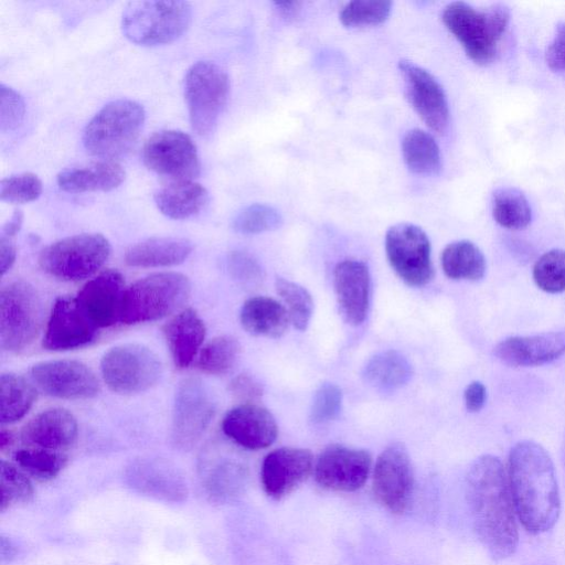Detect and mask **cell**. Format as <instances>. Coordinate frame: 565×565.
I'll return each mask as SVG.
<instances>
[{"label": "cell", "mask_w": 565, "mask_h": 565, "mask_svg": "<svg viewBox=\"0 0 565 565\" xmlns=\"http://www.w3.org/2000/svg\"><path fill=\"white\" fill-rule=\"evenodd\" d=\"M445 275L454 280H479L486 274L487 263L480 248L470 241H456L441 253Z\"/></svg>", "instance_id": "33"}, {"label": "cell", "mask_w": 565, "mask_h": 565, "mask_svg": "<svg viewBox=\"0 0 565 565\" xmlns=\"http://www.w3.org/2000/svg\"><path fill=\"white\" fill-rule=\"evenodd\" d=\"M230 392L243 403H256L264 395V385L252 374L242 373L230 383Z\"/></svg>", "instance_id": "48"}, {"label": "cell", "mask_w": 565, "mask_h": 565, "mask_svg": "<svg viewBox=\"0 0 565 565\" xmlns=\"http://www.w3.org/2000/svg\"><path fill=\"white\" fill-rule=\"evenodd\" d=\"M385 252L393 270L408 286L423 287L433 280L431 246L420 227L409 223L390 227L385 235Z\"/></svg>", "instance_id": "12"}, {"label": "cell", "mask_w": 565, "mask_h": 565, "mask_svg": "<svg viewBox=\"0 0 565 565\" xmlns=\"http://www.w3.org/2000/svg\"><path fill=\"white\" fill-rule=\"evenodd\" d=\"M371 469L372 456L367 450L332 444L315 461L313 477L323 490L350 493L365 484Z\"/></svg>", "instance_id": "15"}, {"label": "cell", "mask_w": 565, "mask_h": 565, "mask_svg": "<svg viewBox=\"0 0 565 565\" xmlns=\"http://www.w3.org/2000/svg\"><path fill=\"white\" fill-rule=\"evenodd\" d=\"M13 435L10 430L2 428L0 431V449L4 451L10 448L13 444Z\"/></svg>", "instance_id": "53"}, {"label": "cell", "mask_w": 565, "mask_h": 565, "mask_svg": "<svg viewBox=\"0 0 565 565\" xmlns=\"http://www.w3.org/2000/svg\"><path fill=\"white\" fill-rule=\"evenodd\" d=\"M466 500L473 531L495 561L514 554L519 544L515 512L507 469L492 455L478 457L466 476Z\"/></svg>", "instance_id": "1"}, {"label": "cell", "mask_w": 565, "mask_h": 565, "mask_svg": "<svg viewBox=\"0 0 565 565\" xmlns=\"http://www.w3.org/2000/svg\"><path fill=\"white\" fill-rule=\"evenodd\" d=\"M145 120L146 111L138 102L126 98L113 100L86 125L84 148L92 156L114 160L134 147Z\"/></svg>", "instance_id": "4"}, {"label": "cell", "mask_w": 565, "mask_h": 565, "mask_svg": "<svg viewBox=\"0 0 565 565\" xmlns=\"http://www.w3.org/2000/svg\"><path fill=\"white\" fill-rule=\"evenodd\" d=\"M562 463H563L564 471H565V441L562 447Z\"/></svg>", "instance_id": "55"}, {"label": "cell", "mask_w": 565, "mask_h": 565, "mask_svg": "<svg viewBox=\"0 0 565 565\" xmlns=\"http://www.w3.org/2000/svg\"><path fill=\"white\" fill-rule=\"evenodd\" d=\"M126 178L124 167L115 160H99L71 167L57 174L61 190L68 193L107 192L117 189Z\"/></svg>", "instance_id": "28"}, {"label": "cell", "mask_w": 565, "mask_h": 565, "mask_svg": "<svg viewBox=\"0 0 565 565\" xmlns=\"http://www.w3.org/2000/svg\"><path fill=\"white\" fill-rule=\"evenodd\" d=\"M207 201V190L193 180L171 181L154 194L158 210L173 220H185L199 214Z\"/></svg>", "instance_id": "31"}, {"label": "cell", "mask_w": 565, "mask_h": 565, "mask_svg": "<svg viewBox=\"0 0 565 565\" xmlns=\"http://www.w3.org/2000/svg\"><path fill=\"white\" fill-rule=\"evenodd\" d=\"M508 480L518 520L531 534L550 531L561 513L555 468L539 444L522 440L509 455Z\"/></svg>", "instance_id": "2"}, {"label": "cell", "mask_w": 565, "mask_h": 565, "mask_svg": "<svg viewBox=\"0 0 565 565\" xmlns=\"http://www.w3.org/2000/svg\"><path fill=\"white\" fill-rule=\"evenodd\" d=\"M23 223V213L21 210H14L10 220L2 226L1 235L13 238L21 230Z\"/></svg>", "instance_id": "52"}, {"label": "cell", "mask_w": 565, "mask_h": 565, "mask_svg": "<svg viewBox=\"0 0 565 565\" xmlns=\"http://www.w3.org/2000/svg\"><path fill=\"white\" fill-rule=\"evenodd\" d=\"M231 276L246 286H256L264 279V270L257 259L243 250H234L227 256Z\"/></svg>", "instance_id": "47"}, {"label": "cell", "mask_w": 565, "mask_h": 565, "mask_svg": "<svg viewBox=\"0 0 565 565\" xmlns=\"http://www.w3.org/2000/svg\"><path fill=\"white\" fill-rule=\"evenodd\" d=\"M0 510L28 503L34 494L33 484L26 473L17 465L1 460L0 466Z\"/></svg>", "instance_id": "40"}, {"label": "cell", "mask_w": 565, "mask_h": 565, "mask_svg": "<svg viewBox=\"0 0 565 565\" xmlns=\"http://www.w3.org/2000/svg\"><path fill=\"white\" fill-rule=\"evenodd\" d=\"M25 116V103L22 96L1 83L0 85V130L2 132L15 130Z\"/></svg>", "instance_id": "46"}, {"label": "cell", "mask_w": 565, "mask_h": 565, "mask_svg": "<svg viewBox=\"0 0 565 565\" xmlns=\"http://www.w3.org/2000/svg\"><path fill=\"white\" fill-rule=\"evenodd\" d=\"M110 255L108 239L98 233H84L56 241L39 255L40 267L63 281H78L93 276Z\"/></svg>", "instance_id": "7"}, {"label": "cell", "mask_w": 565, "mask_h": 565, "mask_svg": "<svg viewBox=\"0 0 565 565\" xmlns=\"http://www.w3.org/2000/svg\"><path fill=\"white\" fill-rule=\"evenodd\" d=\"M192 249V243L185 238L151 237L129 246L124 259L132 267H169L183 263Z\"/></svg>", "instance_id": "29"}, {"label": "cell", "mask_w": 565, "mask_h": 565, "mask_svg": "<svg viewBox=\"0 0 565 565\" xmlns=\"http://www.w3.org/2000/svg\"><path fill=\"white\" fill-rule=\"evenodd\" d=\"M216 412L207 385L199 377L183 379L175 390L171 438L181 450L191 449L204 435Z\"/></svg>", "instance_id": "11"}, {"label": "cell", "mask_w": 565, "mask_h": 565, "mask_svg": "<svg viewBox=\"0 0 565 565\" xmlns=\"http://www.w3.org/2000/svg\"><path fill=\"white\" fill-rule=\"evenodd\" d=\"M42 190V181L36 174L23 172L1 180L0 198L8 203L23 204L35 201Z\"/></svg>", "instance_id": "44"}, {"label": "cell", "mask_w": 565, "mask_h": 565, "mask_svg": "<svg viewBox=\"0 0 565 565\" xmlns=\"http://www.w3.org/2000/svg\"><path fill=\"white\" fill-rule=\"evenodd\" d=\"M43 307L38 291L24 280H15L0 294V343L10 352H21L38 338Z\"/></svg>", "instance_id": "9"}, {"label": "cell", "mask_w": 565, "mask_h": 565, "mask_svg": "<svg viewBox=\"0 0 565 565\" xmlns=\"http://www.w3.org/2000/svg\"><path fill=\"white\" fill-rule=\"evenodd\" d=\"M280 213L270 205L254 203L239 210L232 220V228L241 234H258L278 228Z\"/></svg>", "instance_id": "41"}, {"label": "cell", "mask_w": 565, "mask_h": 565, "mask_svg": "<svg viewBox=\"0 0 565 565\" xmlns=\"http://www.w3.org/2000/svg\"><path fill=\"white\" fill-rule=\"evenodd\" d=\"M145 166L172 181L193 180L200 173V159L192 138L181 130H160L142 148Z\"/></svg>", "instance_id": "14"}, {"label": "cell", "mask_w": 565, "mask_h": 565, "mask_svg": "<svg viewBox=\"0 0 565 565\" xmlns=\"http://www.w3.org/2000/svg\"><path fill=\"white\" fill-rule=\"evenodd\" d=\"M192 7L186 1H131L121 17L124 35L142 46H157L178 40L189 29Z\"/></svg>", "instance_id": "5"}, {"label": "cell", "mask_w": 565, "mask_h": 565, "mask_svg": "<svg viewBox=\"0 0 565 565\" xmlns=\"http://www.w3.org/2000/svg\"><path fill=\"white\" fill-rule=\"evenodd\" d=\"M494 221L509 230H522L532 220V210L525 195L514 188H500L493 193Z\"/></svg>", "instance_id": "36"}, {"label": "cell", "mask_w": 565, "mask_h": 565, "mask_svg": "<svg viewBox=\"0 0 565 565\" xmlns=\"http://www.w3.org/2000/svg\"><path fill=\"white\" fill-rule=\"evenodd\" d=\"M315 458L306 448L280 447L266 455L260 468L264 492L281 500L301 486L313 473Z\"/></svg>", "instance_id": "18"}, {"label": "cell", "mask_w": 565, "mask_h": 565, "mask_svg": "<svg viewBox=\"0 0 565 565\" xmlns=\"http://www.w3.org/2000/svg\"><path fill=\"white\" fill-rule=\"evenodd\" d=\"M230 78L216 63L199 61L186 72L184 98L192 129L201 137L211 136L227 103Z\"/></svg>", "instance_id": "8"}, {"label": "cell", "mask_w": 565, "mask_h": 565, "mask_svg": "<svg viewBox=\"0 0 565 565\" xmlns=\"http://www.w3.org/2000/svg\"><path fill=\"white\" fill-rule=\"evenodd\" d=\"M191 284L175 271L156 273L126 289L120 322L139 324L162 319L180 309L189 299Z\"/></svg>", "instance_id": "6"}, {"label": "cell", "mask_w": 565, "mask_h": 565, "mask_svg": "<svg viewBox=\"0 0 565 565\" xmlns=\"http://www.w3.org/2000/svg\"><path fill=\"white\" fill-rule=\"evenodd\" d=\"M441 20L469 58L486 65L498 54L510 12L508 7L500 3L478 9L467 2L455 1L445 7Z\"/></svg>", "instance_id": "3"}, {"label": "cell", "mask_w": 565, "mask_h": 565, "mask_svg": "<svg viewBox=\"0 0 565 565\" xmlns=\"http://www.w3.org/2000/svg\"><path fill=\"white\" fill-rule=\"evenodd\" d=\"M276 7L279 8L280 11L284 13H290L294 12L295 9L298 7V2L295 1H285V2H275Z\"/></svg>", "instance_id": "54"}, {"label": "cell", "mask_w": 565, "mask_h": 565, "mask_svg": "<svg viewBox=\"0 0 565 565\" xmlns=\"http://www.w3.org/2000/svg\"><path fill=\"white\" fill-rule=\"evenodd\" d=\"M222 430L239 447L259 450L274 444L278 425L267 408L256 403H242L225 414Z\"/></svg>", "instance_id": "22"}, {"label": "cell", "mask_w": 565, "mask_h": 565, "mask_svg": "<svg viewBox=\"0 0 565 565\" xmlns=\"http://www.w3.org/2000/svg\"><path fill=\"white\" fill-rule=\"evenodd\" d=\"M241 353L237 339L232 335H218L209 341L201 350L198 366L211 375H224L236 364Z\"/></svg>", "instance_id": "38"}, {"label": "cell", "mask_w": 565, "mask_h": 565, "mask_svg": "<svg viewBox=\"0 0 565 565\" xmlns=\"http://www.w3.org/2000/svg\"><path fill=\"white\" fill-rule=\"evenodd\" d=\"M463 399L466 408L469 412H479L484 406L487 401L486 386L479 381L469 383L465 390Z\"/></svg>", "instance_id": "50"}, {"label": "cell", "mask_w": 565, "mask_h": 565, "mask_svg": "<svg viewBox=\"0 0 565 565\" xmlns=\"http://www.w3.org/2000/svg\"><path fill=\"white\" fill-rule=\"evenodd\" d=\"M239 321L249 334L266 338L284 335L291 323L285 306L266 296L247 299L241 308Z\"/></svg>", "instance_id": "30"}, {"label": "cell", "mask_w": 565, "mask_h": 565, "mask_svg": "<svg viewBox=\"0 0 565 565\" xmlns=\"http://www.w3.org/2000/svg\"><path fill=\"white\" fill-rule=\"evenodd\" d=\"M200 479L206 494L217 502L239 498L249 480L248 468L242 461L220 456L215 449H205L199 465Z\"/></svg>", "instance_id": "24"}, {"label": "cell", "mask_w": 565, "mask_h": 565, "mask_svg": "<svg viewBox=\"0 0 565 565\" xmlns=\"http://www.w3.org/2000/svg\"><path fill=\"white\" fill-rule=\"evenodd\" d=\"M77 433L74 415L67 409L54 407L31 418L21 430V440L29 447L64 451L74 445Z\"/></svg>", "instance_id": "25"}, {"label": "cell", "mask_w": 565, "mask_h": 565, "mask_svg": "<svg viewBox=\"0 0 565 565\" xmlns=\"http://www.w3.org/2000/svg\"><path fill=\"white\" fill-rule=\"evenodd\" d=\"M402 153L408 169L420 175H433L441 169V156L434 137L422 130L411 129L402 139Z\"/></svg>", "instance_id": "34"}, {"label": "cell", "mask_w": 565, "mask_h": 565, "mask_svg": "<svg viewBox=\"0 0 565 565\" xmlns=\"http://www.w3.org/2000/svg\"><path fill=\"white\" fill-rule=\"evenodd\" d=\"M126 289L121 274L108 269L89 279L75 298L87 318L103 329L120 322Z\"/></svg>", "instance_id": "21"}, {"label": "cell", "mask_w": 565, "mask_h": 565, "mask_svg": "<svg viewBox=\"0 0 565 565\" xmlns=\"http://www.w3.org/2000/svg\"><path fill=\"white\" fill-rule=\"evenodd\" d=\"M98 328L81 309L75 297L55 300L43 338V348L50 351H66L90 344Z\"/></svg>", "instance_id": "20"}, {"label": "cell", "mask_w": 565, "mask_h": 565, "mask_svg": "<svg viewBox=\"0 0 565 565\" xmlns=\"http://www.w3.org/2000/svg\"><path fill=\"white\" fill-rule=\"evenodd\" d=\"M533 279L545 292L565 291V250L551 249L544 253L534 264Z\"/></svg>", "instance_id": "42"}, {"label": "cell", "mask_w": 565, "mask_h": 565, "mask_svg": "<svg viewBox=\"0 0 565 565\" xmlns=\"http://www.w3.org/2000/svg\"><path fill=\"white\" fill-rule=\"evenodd\" d=\"M100 371L110 391L130 395L152 387L161 376L162 365L149 348L127 343L116 345L103 355Z\"/></svg>", "instance_id": "10"}, {"label": "cell", "mask_w": 565, "mask_h": 565, "mask_svg": "<svg viewBox=\"0 0 565 565\" xmlns=\"http://www.w3.org/2000/svg\"><path fill=\"white\" fill-rule=\"evenodd\" d=\"M1 386V424H12L21 419L32 407L36 392L26 380L13 373H3Z\"/></svg>", "instance_id": "35"}, {"label": "cell", "mask_w": 565, "mask_h": 565, "mask_svg": "<svg viewBox=\"0 0 565 565\" xmlns=\"http://www.w3.org/2000/svg\"><path fill=\"white\" fill-rule=\"evenodd\" d=\"M333 286L339 311L344 321L360 326L365 320L371 299V275L367 265L344 259L333 270Z\"/></svg>", "instance_id": "23"}, {"label": "cell", "mask_w": 565, "mask_h": 565, "mask_svg": "<svg viewBox=\"0 0 565 565\" xmlns=\"http://www.w3.org/2000/svg\"><path fill=\"white\" fill-rule=\"evenodd\" d=\"M391 10V1L356 0L343 7L340 20L347 26L374 25L384 22Z\"/></svg>", "instance_id": "43"}, {"label": "cell", "mask_w": 565, "mask_h": 565, "mask_svg": "<svg viewBox=\"0 0 565 565\" xmlns=\"http://www.w3.org/2000/svg\"><path fill=\"white\" fill-rule=\"evenodd\" d=\"M203 320L192 308L174 315L162 327V333L178 369L188 367L198 354L204 338Z\"/></svg>", "instance_id": "27"}, {"label": "cell", "mask_w": 565, "mask_h": 565, "mask_svg": "<svg viewBox=\"0 0 565 565\" xmlns=\"http://www.w3.org/2000/svg\"><path fill=\"white\" fill-rule=\"evenodd\" d=\"M341 407V388L334 383L323 382L313 394L309 419L312 424H326L339 415Z\"/></svg>", "instance_id": "45"}, {"label": "cell", "mask_w": 565, "mask_h": 565, "mask_svg": "<svg viewBox=\"0 0 565 565\" xmlns=\"http://www.w3.org/2000/svg\"><path fill=\"white\" fill-rule=\"evenodd\" d=\"M275 288L294 327L300 331L306 330L313 312V300L310 292L303 286L282 277L276 278Z\"/></svg>", "instance_id": "39"}, {"label": "cell", "mask_w": 565, "mask_h": 565, "mask_svg": "<svg viewBox=\"0 0 565 565\" xmlns=\"http://www.w3.org/2000/svg\"><path fill=\"white\" fill-rule=\"evenodd\" d=\"M545 61L552 71H565V22L557 25L555 36L546 50Z\"/></svg>", "instance_id": "49"}, {"label": "cell", "mask_w": 565, "mask_h": 565, "mask_svg": "<svg viewBox=\"0 0 565 565\" xmlns=\"http://www.w3.org/2000/svg\"><path fill=\"white\" fill-rule=\"evenodd\" d=\"M372 491L376 501L393 514H402L411 507L415 473L409 454L402 443L388 445L376 458Z\"/></svg>", "instance_id": "13"}, {"label": "cell", "mask_w": 565, "mask_h": 565, "mask_svg": "<svg viewBox=\"0 0 565 565\" xmlns=\"http://www.w3.org/2000/svg\"><path fill=\"white\" fill-rule=\"evenodd\" d=\"M398 70L415 111L431 130L443 134L449 124V108L439 82L428 71L411 61H399Z\"/></svg>", "instance_id": "19"}, {"label": "cell", "mask_w": 565, "mask_h": 565, "mask_svg": "<svg viewBox=\"0 0 565 565\" xmlns=\"http://www.w3.org/2000/svg\"><path fill=\"white\" fill-rule=\"evenodd\" d=\"M125 480L134 491L163 502H183L189 490L182 472L157 457L138 458L126 469Z\"/></svg>", "instance_id": "17"}, {"label": "cell", "mask_w": 565, "mask_h": 565, "mask_svg": "<svg viewBox=\"0 0 565 565\" xmlns=\"http://www.w3.org/2000/svg\"><path fill=\"white\" fill-rule=\"evenodd\" d=\"M13 460L29 477L39 481H47L64 469L67 456L64 451L26 446L14 451Z\"/></svg>", "instance_id": "37"}, {"label": "cell", "mask_w": 565, "mask_h": 565, "mask_svg": "<svg viewBox=\"0 0 565 565\" xmlns=\"http://www.w3.org/2000/svg\"><path fill=\"white\" fill-rule=\"evenodd\" d=\"M17 258V246L13 238L0 236V271L4 275L14 264Z\"/></svg>", "instance_id": "51"}, {"label": "cell", "mask_w": 565, "mask_h": 565, "mask_svg": "<svg viewBox=\"0 0 565 565\" xmlns=\"http://www.w3.org/2000/svg\"><path fill=\"white\" fill-rule=\"evenodd\" d=\"M494 355L511 366H536L565 353V331L529 337H510L498 343Z\"/></svg>", "instance_id": "26"}, {"label": "cell", "mask_w": 565, "mask_h": 565, "mask_svg": "<svg viewBox=\"0 0 565 565\" xmlns=\"http://www.w3.org/2000/svg\"><path fill=\"white\" fill-rule=\"evenodd\" d=\"M30 374L42 392L57 398L87 399L100 390L95 373L77 360L40 362L31 367Z\"/></svg>", "instance_id": "16"}, {"label": "cell", "mask_w": 565, "mask_h": 565, "mask_svg": "<svg viewBox=\"0 0 565 565\" xmlns=\"http://www.w3.org/2000/svg\"><path fill=\"white\" fill-rule=\"evenodd\" d=\"M413 369L408 360L396 350L381 351L371 356L362 372L370 386L381 392H393L408 383Z\"/></svg>", "instance_id": "32"}]
</instances>
